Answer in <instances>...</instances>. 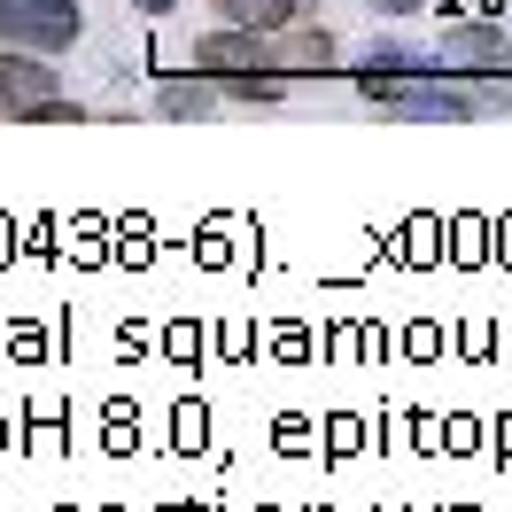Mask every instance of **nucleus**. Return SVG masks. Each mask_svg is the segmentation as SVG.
<instances>
[{"label":"nucleus","instance_id":"f257e3e1","mask_svg":"<svg viewBox=\"0 0 512 512\" xmlns=\"http://www.w3.org/2000/svg\"><path fill=\"white\" fill-rule=\"evenodd\" d=\"M326 70H342V39L319 16L272 24V32L218 24L194 39V78H326Z\"/></svg>","mask_w":512,"mask_h":512},{"label":"nucleus","instance_id":"f03ea898","mask_svg":"<svg viewBox=\"0 0 512 512\" xmlns=\"http://www.w3.org/2000/svg\"><path fill=\"white\" fill-rule=\"evenodd\" d=\"M78 32H86V8H78V0H0V47L70 55Z\"/></svg>","mask_w":512,"mask_h":512},{"label":"nucleus","instance_id":"7ed1b4c3","mask_svg":"<svg viewBox=\"0 0 512 512\" xmlns=\"http://www.w3.org/2000/svg\"><path fill=\"white\" fill-rule=\"evenodd\" d=\"M497 109H505V86L466 94V86H435V78H419L396 101H381V117H396V125H474V117H497Z\"/></svg>","mask_w":512,"mask_h":512},{"label":"nucleus","instance_id":"20e7f679","mask_svg":"<svg viewBox=\"0 0 512 512\" xmlns=\"http://www.w3.org/2000/svg\"><path fill=\"white\" fill-rule=\"evenodd\" d=\"M427 63H435V70H512V32H505V24H489V16L450 24V32L435 39Z\"/></svg>","mask_w":512,"mask_h":512},{"label":"nucleus","instance_id":"39448f33","mask_svg":"<svg viewBox=\"0 0 512 512\" xmlns=\"http://www.w3.org/2000/svg\"><path fill=\"white\" fill-rule=\"evenodd\" d=\"M419 78H435V63H427L419 47H404V39H381V47L357 63V94L381 109V101H396L404 86H419Z\"/></svg>","mask_w":512,"mask_h":512},{"label":"nucleus","instance_id":"423d86ee","mask_svg":"<svg viewBox=\"0 0 512 512\" xmlns=\"http://www.w3.org/2000/svg\"><path fill=\"white\" fill-rule=\"evenodd\" d=\"M63 94V70H55V55H24V47H0V117L16 125L32 101Z\"/></svg>","mask_w":512,"mask_h":512},{"label":"nucleus","instance_id":"0eeeda50","mask_svg":"<svg viewBox=\"0 0 512 512\" xmlns=\"http://www.w3.org/2000/svg\"><path fill=\"white\" fill-rule=\"evenodd\" d=\"M218 24H249V32H272V24H303V16H319L326 0H202Z\"/></svg>","mask_w":512,"mask_h":512},{"label":"nucleus","instance_id":"6e6552de","mask_svg":"<svg viewBox=\"0 0 512 512\" xmlns=\"http://www.w3.org/2000/svg\"><path fill=\"white\" fill-rule=\"evenodd\" d=\"M225 101H218V86H163L156 94V117H171V125H187V117H218Z\"/></svg>","mask_w":512,"mask_h":512},{"label":"nucleus","instance_id":"1a4fd4ad","mask_svg":"<svg viewBox=\"0 0 512 512\" xmlns=\"http://www.w3.org/2000/svg\"><path fill=\"white\" fill-rule=\"evenodd\" d=\"M218 101H241V109H280L288 101V78H210Z\"/></svg>","mask_w":512,"mask_h":512},{"label":"nucleus","instance_id":"9d476101","mask_svg":"<svg viewBox=\"0 0 512 512\" xmlns=\"http://www.w3.org/2000/svg\"><path fill=\"white\" fill-rule=\"evenodd\" d=\"M16 125H86V101H70V94H47V101H32Z\"/></svg>","mask_w":512,"mask_h":512},{"label":"nucleus","instance_id":"9b49d317","mask_svg":"<svg viewBox=\"0 0 512 512\" xmlns=\"http://www.w3.org/2000/svg\"><path fill=\"white\" fill-rule=\"evenodd\" d=\"M365 8H373V16H381V24H404V16H427V8H435V0H365Z\"/></svg>","mask_w":512,"mask_h":512},{"label":"nucleus","instance_id":"f8f14e48","mask_svg":"<svg viewBox=\"0 0 512 512\" xmlns=\"http://www.w3.org/2000/svg\"><path fill=\"white\" fill-rule=\"evenodd\" d=\"M125 8H140V16H171L179 0H125Z\"/></svg>","mask_w":512,"mask_h":512}]
</instances>
